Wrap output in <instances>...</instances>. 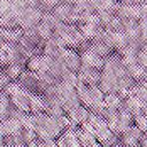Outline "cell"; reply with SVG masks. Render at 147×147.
Returning a JSON list of instances; mask_svg holds the SVG:
<instances>
[{
    "label": "cell",
    "mask_w": 147,
    "mask_h": 147,
    "mask_svg": "<svg viewBox=\"0 0 147 147\" xmlns=\"http://www.w3.org/2000/svg\"><path fill=\"white\" fill-rule=\"evenodd\" d=\"M110 147H121V146H118V145H113V146H110Z\"/></svg>",
    "instance_id": "6da1fadb"
}]
</instances>
